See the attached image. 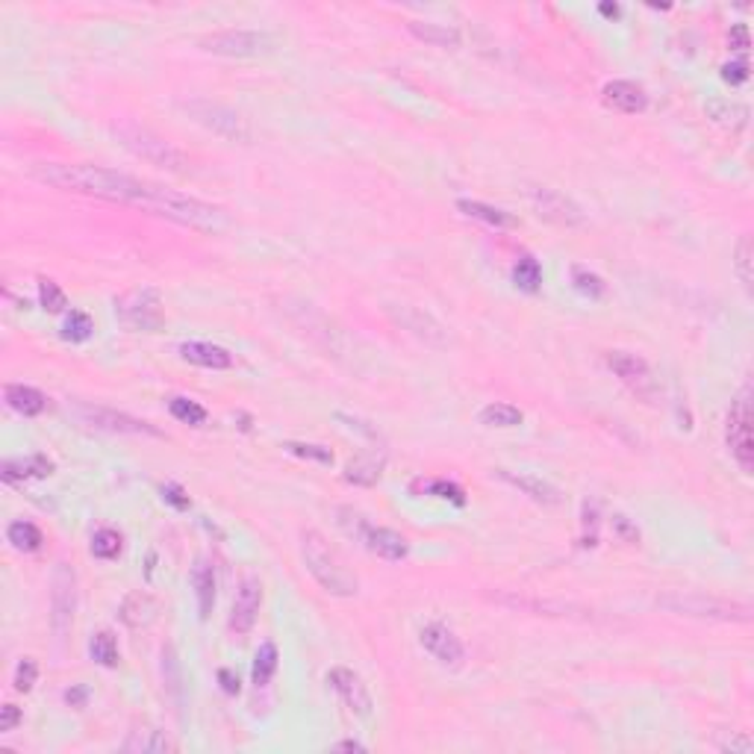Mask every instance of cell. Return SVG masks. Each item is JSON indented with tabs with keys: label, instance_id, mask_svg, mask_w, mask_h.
I'll return each mask as SVG.
<instances>
[{
	"label": "cell",
	"instance_id": "6da1fadb",
	"mask_svg": "<svg viewBox=\"0 0 754 754\" xmlns=\"http://www.w3.org/2000/svg\"><path fill=\"white\" fill-rule=\"evenodd\" d=\"M33 177L39 180V183L62 189V192L103 198V200H115V204H133V207H142V209H151L154 195L159 189L154 183H147V180L115 172V168L86 165V163H77V165L41 163V165L33 168Z\"/></svg>",
	"mask_w": 754,
	"mask_h": 754
},
{
	"label": "cell",
	"instance_id": "7a4b0ae2",
	"mask_svg": "<svg viewBox=\"0 0 754 754\" xmlns=\"http://www.w3.org/2000/svg\"><path fill=\"white\" fill-rule=\"evenodd\" d=\"M301 554L306 563V572L315 578L327 596L336 599H354L359 592V581L351 569H345V563L339 560L336 551L327 546V539L318 530H306L301 537Z\"/></svg>",
	"mask_w": 754,
	"mask_h": 754
},
{
	"label": "cell",
	"instance_id": "3957f363",
	"mask_svg": "<svg viewBox=\"0 0 754 754\" xmlns=\"http://www.w3.org/2000/svg\"><path fill=\"white\" fill-rule=\"evenodd\" d=\"M147 212H154V216H163L168 221H177V225L183 227H192V230H204V233H218L227 227V216L225 209L207 204V200H198V198H189V195H180L172 192V189H156L154 195V204Z\"/></svg>",
	"mask_w": 754,
	"mask_h": 754
},
{
	"label": "cell",
	"instance_id": "277c9868",
	"mask_svg": "<svg viewBox=\"0 0 754 754\" xmlns=\"http://www.w3.org/2000/svg\"><path fill=\"white\" fill-rule=\"evenodd\" d=\"M112 136L119 139L127 151L133 156L145 159V163L165 168V172H174V174H183L189 168V156L174 147L172 142H165L163 136H156L154 130H147L142 124H133V121H121L112 127Z\"/></svg>",
	"mask_w": 754,
	"mask_h": 754
},
{
	"label": "cell",
	"instance_id": "5b68a950",
	"mask_svg": "<svg viewBox=\"0 0 754 754\" xmlns=\"http://www.w3.org/2000/svg\"><path fill=\"white\" fill-rule=\"evenodd\" d=\"M657 608H663L675 616H689V619H716V622H749L751 619L749 604L705 596V592H681V590L663 592V596L657 599Z\"/></svg>",
	"mask_w": 754,
	"mask_h": 754
},
{
	"label": "cell",
	"instance_id": "8992f818",
	"mask_svg": "<svg viewBox=\"0 0 754 754\" xmlns=\"http://www.w3.org/2000/svg\"><path fill=\"white\" fill-rule=\"evenodd\" d=\"M115 318H119L127 331L154 333L165 324L163 295L154 286H136V289L115 298Z\"/></svg>",
	"mask_w": 754,
	"mask_h": 754
},
{
	"label": "cell",
	"instance_id": "52a82bcc",
	"mask_svg": "<svg viewBox=\"0 0 754 754\" xmlns=\"http://www.w3.org/2000/svg\"><path fill=\"white\" fill-rule=\"evenodd\" d=\"M180 110H183L192 121H198L200 127H207L209 133L221 136V139L239 142V145L251 142V127H248V121L242 119V115H239L236 110H230V106H225V103L207 101V98H192V101H183V103H180Z\"/></svg>",
	"mask_w": 754,
	"mask_h": 754
},
{
	"label": "cell",
	"instance_id": "ba28073f",
	"mask_svg": "<svg viewBox=\"0 0 754 754\" xmlns=\"http://www.w3.org/2000/svg\"><path fill=\"white\" fill-rule=\"evenodd\" d=\"M198 45L218 57H265L278 50V36L265 30H218L204 36Z\"/></svg>",
	"mask_w": 754,
	"mask_h": 754
},
{
	"label": "cell",
	"instance_id": "9c48e42d",
	"mask_svg": "<svg viewBox=\"0 0 754 754\" xmlns=\"http://www.w3.org/2000/svg\"><path fill=\"white\" fill-rule=\"evenodd\" d=\"M728 451L740 463V469L751 475L754 469V442H751V386L746 384L740 389V395L731 404L728 412Z\"/></svg>",
	"mask_w": 754,
	"mask_h": 754
},
{
	"label": "cell",
	"instance_id": "30bf717a",
	"mask_svg": "<svg viewBox=\"0 0 754 754\" xmlns=\"http://www.w3.org/2000/svg\"><path fill=\"white\" fill-rule=\"evenodd\" d=\"M604 359H608V368L613 375L645 404H654L661 398V384H657V377L652 375V368L643 357H636L631 351H608Z\"/></svg>",
	"mask_w": 754,
	"mask_h": 754
},
{
	"label": "cell",
	"instance_id": "8fae6325",
	"mask_svg": "<svg viewBox=\"0 0 754 754\" xmlns=\"http://www.w3.org/2000/svg\"><path fill=\"white\" fill-rule=\"evenodd\" d=\"M528 198L534 209L543 216L551 225H560V227H578L583 225V209L575 204L572 198H566L557 189H548V186H530L528 189Z\"/></svg>",
	"mask_w": 754,
	"mask_h": 754
},
{
	"label": "cell",
	"instance_id": "7c38bea8",
	"mask_svg": "<svg viewBox=\"0 0 754 754\" xmlns=\"http://www.w3.org/2000/svg\"><path fill=\"white\" fill-rule=\"evenodd\" d=\"M77 416L92 424V428L98 430H110V433H147V437H159V430L151 428L147 421L142 419H133L127 416V412L119 410H110V407H94V404H77Z\"/></svg>",
	"mask_w": 754,
	"mask_h": 754
},
{
	"label": "cell",
	"instance_id": "4fadbf2b",
	"mask_svg": "<svg viewBox=\"0 0 754 754\" xmlns=\"http://www.w3.org/2000/svg\"><path fill=\"white\" fill-rule=\"evenodd\" d=\"M327 684H331L339 698L345 702V707L351 710L354 716L359 719H368L371 716V710H375V702H371V693H368V687L363 684V678H359L357 672H351V669H345V666H336L327 672Z\"/></svg>",
	"mask_w": 754,
	"mask_h": 754
},
{
	"label": "cell",
	"instance_id": "5bb4252c",
	"mask_svg": "<svg viewBox=\"0 0 754 754\" xmlns=\"http://www.w3.org/2000/svg\"><path fill=\"white\" fill-rule=\"evenodd\" d=\"M50 608H53V628H57V634H66V628L74 619V608H77V578H74V572L66 563H59L57 572H53Z\"/></svg>",
	"mask_w": 754,
	"mask_h": 754
},
{
	"label": "cell",
	"instance_id": "9a60e30c",
	"mask_svg": "<svg viewBox=\"0 0 754 754\" xmlns=\"http://www.w3.org/2000/svg\"><path fill=\"white\" fill-rule=\"evenodd\" d=\"M389 313L395 315V322L404 327V331H410L416 339H421L424 345H433V348L448 345V333H445V327L430 313L419 310V306H407V304L389 306Z\"/></svg>",
	"mask_w": 754,
	"mask_h": 754
},
{
	"label": "cell",
	"instance_id": "2e32d148",
	"mask_svg": "<svg viewBox=\"0 0 754 754\" xmlns=\"http://www.w3.org/2000/svg\"><path fill=\"white\" fill-rule=\"evenodd\" d=\"M262 608V583L257 578H242L236 599H233V610H230V631L236 634H248L257 622V613Z\"/></svg>",
	"mask_w": 754,
	"mask_h": 754
},
{
	"label": "cell",
	"instance_id": "e0dca14e",
	"mask_svg": "<svg viewBox=\"0 0 754 754\" xmlns=\"http://www.w3.org/2000/svg\"><path fill=\"white\" fill-rule=\"evenodd\" d=\"M419 643H421L424 652L433 654L445 666H457L466 654L460 636H457L451 628H445V625H439V622L424 625V628L419 631Z\"/></svg>",
	"mask_w": 754,
	"mask_h": 754
},
{
	"label": "cell",
	"instance_id": "ac0fdd59",
	"mask_svg": "<svg viewBox=\"0 0 754 754\" xmlns=\"http://www.w3.org/2000/svg\"><path fill=\"white\" fill-rule=\"evenodd\" d=\"M601 98L604 103L610 106L616 112H625V115H636L643 112L645 106H649V94H645L643 86H636L631 80H613L608 86L601 89Z\"/></svg>",
	"mask_w": 754,
	"mask_h": 754
},
{
	"label": "cell",
	"instance_id": "d6986e66",
	"mask_svg": "<svg viewBox=\"0 0 754 754\" xmlns=\"http://www.w3.org/2000/svg\"><path fill=\"white\" fill-rule=\"evenodd\" d=\"M495 475L501 477L504 483L516 486V490L522 492V495L534 498L537 504H560V490H557V486H551L548 481H543V477L525 475V472L516 475V472H510V469H498Z\"/></svg>",
	"mask_w": 754,
	"mask_h": 754
},
{
	"label": "cell",
	"instance_id": "ffe728a7",
	"mask_svg": "<svg viewBox=\"0 0 754 754\" xmlns=\"http://www.w3.org/2000/svg\"><path fill=\"white\" fill-rule=\"evenodd\" d=\"M57 469V463L50 460L48 454H30L21 457V460H6L4 469H0V477L6 483H24L30 477H48Z\"/></svg>",
	"mask_w": 754,
	"mask_h": 754
},
{
	"label": "cell",
	"instance_id": "44dd1931",
	"mask_svg": "<svg viewBox=\"0 0 754 754\" xmlns=\"http://www.w3.org/2000/svg\"><path fill=\"white\" fill-rule=\"evenodd\" d=\"M363 543H366V548L371 551V554L392 560V563H398V560H404L410 554V543L392 528H368Z\"/></svg>",
	"mask_w": 754,
	"mask_h": 754
},
{
	"label": "cell",
	"instance_id": "7402d4cb",
	"mask_svg": "<svg viewBox=\"0 0 754 754\" xmlns=\"http://www.w3.org/2000/svg\"><path fill=\"white\" fill-rule=\"evenodd\" d=\"M180 357H183L186 363L200 366V368H212V371L233 368V354L227 351V348L212 345V342H183L180 345Z\"/></svg>",
	"mask_w": 754,
	"mask_h": 754
},
{
	"label": "cell",
	"instance_id": "603a6c76",
	"mask_svg": "<svg viewBox=\"0 0 754 754\" xmlns=\"http://www.w3.org/2000/svg\"><path fill=\"white\" fill-rule=\"evenodd\" d=\"M156 613H159V604L154 596H147V592H130V596L121 601V610H119L121 622L133 631L147 628V625L156 619Z\"/></svg>",
	"mask_w": 754,
	"mask_h": 754
},
{
	"label": "cell",
	"instance_id": "cb8c5ba5",
	"mask_svg": "<svg viewBox=\"0 0 754 754\" xmlns=\"http://www.w3.org/2000/svg\"><path fill=\"white\" fill-rule=\"evenodd\" d=\"M4 398H6V404H9V410H15L18 416H24V419L41 416V412L48 410V395H45V392H39L36 386L9 384V386L4 389Z\"/></svg>",
	"mask_w": 754,
	"mask_h": 754
},
{
	"label": "cell",
	"instance_id": "d4e9b609",
	"mask_svg": "<svg viewBox=\"0 0 754 754\" xmlns=\"http://www.w3.org/2000/svg\"><path fill=\"white\" fill-rule=\"evenodd\" d=\"M410 36H416L424 45L433 48H460V30L448 24H437V21H410L407 24Z\"/></svg>",
	"mask_w": 754,
	"mask_h": 754
},
{
	"label": "cell",
	"instance_id": "484cf974",
	"mask_svg": "<svg viewBox=\"0 0 754 754\" xmlns=\"http://www.w3.org/2000/svg\"><path fill=\"white\" fill-rule=\"evenodd\" d=\"M705 112L722 127H731V130H742L749 124V106L740 101H728V98H710L705 103Z\"/></svg>",
	"mask_w": 754,
	"mask_h": 754
},
{
	"label": "cell",
	"instance_id": "4316f807",
	"mask_svg": "<svg viewBox=\"0 0 754 754\" xmlns=\"http://www.w3.org/2000/svg\"><path fill=\"white\" fill-rule=\"evenodd\" d=\"M174 740L159 728H136L124 740V751H145V754H165L174 751Z\"/></svg>",
	"mask_w": 754,
	"mask_h": 754
},
{
	"label": "cell",
	"instance_id": "83f0119b",
	"mask_svg": "<svg viewBox=\"0 0 754 754\" xmlns=\"http://www.w3.org/2000/svg\"><path fill=\"white\" fill-rule=\"evenodd\" d=\"M192 587H195V596H198L200 619H209L212 608H216V572H212L209 563L198 560V566L192 569Z\"/></svg>",
	"mask_w": 754,
	"mask_h": 754
},
{
	"label": "cell",
	"instance_id": "f1b7e54d",
	"mask_svg": "<svg viewBox=\"0 0 754 754\" xmlns=\"http://www.w3.org/2000/svg\"><path fill=\"white\" fill-rule=\"evenodd\" d=\"M457 209H460L463 216L483 221V225H490V227H513V225H516V218L510 216V212L498 209V207H490V204H483V200L460 198V200H457Z\"/></svg>",
	"mask_w": 754,
	"mask_h": 754
},
{
	"label": "cell",
	"instance_id": "f546056e",
	"mask_svg": "<svg viewBox=\"0 0 754 754\" xmlns=\"http://www.w3.org/2000/svg\"><path fill=\"white\" fill-rule=\"evenodd\" d=\"M384 457L377 454H363L357 457L354 463H348L345 469V481L348 483H357V486H375L380 481V475H384Z\"/></svg>",
	"mask_w": 754,
	"mask_h": 754
},
{
	"label": "cell",
	"instance_id": "4dcf8cb0",
	"mask_svg": "<svg viewBox=\"0 0 754 754\" xmlns=\"http://www.w3.org/2000/svg\"><path fill=\"white\" fill-rule=\"evenodd\" d=\"M278 661H280L278 645H274V643H262L260 649H257V654H253V669H251L253 684H257V687L269 684L271 675L278 672Z\"/></svg>",
	"mask_w": 754,
	"mask_h": 754
},
{
	"label": "cell",
	"instance_id": "1f68e13d",
	"mask_svg": "<svg viewBox=\"0 0 754 754\" xmlns=\"http://www.w3.org/2000/svg\"><path fill=\"white\" fill-rule=\"evenodd\" d=\"M89 654H92V661L94 663H101L106 669H115L121 663V652H119V643H115V636L110 631H101V634H94L92 636V643H89Z\"/></svg>",
	"mask_w": 754,
	"mask_h": 754
},
{
	"label": "cell",
	"instance_id": "d6a6232c",
	"mask_svg": "<svg viewBox=\"0 0 754 754\" xmlns=\"http://www.w3.org/2000/svg\"><path fill=\"white\" fill-rule=\"evenodd\" d=\"M6 539L18 551H39L41 543H45L41 530L33 522H24V519H18V522H13V525L6 528Z\"/></svg>",
	"mask_w": 754,
	"mask_h": 754
},
{
	"label": "cell",
	"instance_id": "836d02e7",
	"mask_svg": "<svg viewBox=\"0 0 754 754\" xmlns=\"http://www.w3.org/2000/svg\"><path fill=\"white\" fill-rule=\"evenodd\" d=\"M481 421L490 424V428H519L525 421L522 410L513 407V404H486L481 410Z\"/></svg>",
	"mask_w": 754,
	"mask_h": 754
},
{
	"label": "cell",
	"instance_id": "e575fe53",
	"mask_svg": "<svg viewBox=\"0 0 754 754\" xmlns=\"http://www.w3.org/2000/svg\"><path fill=\"white\" fill-rule=\"evenodd\" d=\"M572 286H575L583 298H590V301H599V298H604V292H608V283H604L596 271L583 269V265H575V269H572Z\"/></svg>",
	"mask_w": 754,
	"mask_h": 754
},
{
	"label": "cell",
	"instance_id": "d590c367",
	"mask_svg": "<svg viewBox=\"0 0 754 754\" xmlns=\"http://www.w3.org/2000/svg\"><path fill=\"white\" fill-rule=\"evenodd\" d=\"M121 548H124V539L119 530H112V528H101V530H94V537H92V554L98 557V560H115L121 554Z\"/></svg>",
	"mask_w": 754,
	"mask_h": 754
},
{
	"label": "cell",
	"instance_id": "8d00e7d4",
	"mask_svg": "<svg viewBox=\"0 0 754 754\" xmlns=\"http://www.w3.org/2000/svg\"><path fill=\"white\" fill-rule=\"evenodd\" d=\"M94 331V322L89 318V313L83 310H71L66 315V322H62V339L66 342H86Z\"/></svg>",
	"mask_w": 754,
	"mask_h": 754
},
{
	"label": "cell",
	"instance_id": "74e56055",
	"mask_svg": "<svg viewBox=\"0 0 754 754\" xmlns=\"http://www.w3.org/2000/svg\"><path fill=\"white\" fill-rule=\"evenodd\" d=\"M513 283L525 292H537L539 283H543V269L534 257H522L513 265Z\"/></svg>",
	"mask_w": 754,
	"mask_h": 754
},
{
	"label": "cell",
	"instance_id": "f35d334b",
	"mask_svg": "<svg viewBox=\"0 0 754 754\" xmlns=\"http://www.w3.org/2000/svg\"><path fill=\"white\" fill-rule=\"evenodd\" d=\"M168 412L177 419V421H183V424H192V428H198V424H204L207 421V410L200 407L198 401L192 398H172L168 401Z\"/></svg>",
	"mask_w": 754,
	"mask_h": 754
},
{
	"label": "cell",
	"instance_id": "ab89813d",
	"mask_svg": "<svg viewBox=\"0 0 754 754\" xmlns=\"http://www.w3.org/2000/svg\"><path fill=\"white\" fill-rule=\"evenodd\" d=\"M39 304L45 306L48 313H53V315H59V313L68 310L66 292H62V286H59L57 280H50V278H41V280H39Z\"/></svg>",
	"mask_w": 754,
	"mask_h": 754
},
{
	"label": "cell",
	"instance_id": "60d3db41",
	"mask_svg": "<svg viewBox=\"0 0 754 754\" xmlns=\"http://www.w3.org/2000/svg\"><path fill=\"white\" fill-rule=\"evenodd\" d=\"M581 546L596 548L599 546V501H583V519H581Z\"/></svg>",
	"mask_w": 754,
	"mask_h": 754
},
{
	"label": "cell",
	"instance_id": "b9f144b4",
	"mask_svg": "<svg viewBox=\"0 0 754 754\" xmlns=\"http://www.w3.org/2000/svg\"><path fill=\"white\" fill-rule=\"evenodd\" d=\"M336 522H339V528L345 530L348 537H354V539H366V534H368V522H366V516L363 513H357L354 507H339L336 510Z\"/></svg>",
	"mask_w": 754,
	"mask_h": 754
},
{
	"label": "cell",
	"instance_id": "7bdbcfd3",
	"mask_svg": "<svg viewBox=\"0 0 754 754\" xmlns=\"http://www.w3.org/2000/svg\"><path fill=\"white\" fill-rule=\"evenodd\" d=\"M283 448L301 457V460H315L322 466H333V454L331 448H322V445H310V442H283Z\"/></svg>",
	"mask_w": 754,
	"mask_h": 754
},
{
	"label": "cell",
	"instance_id": "ee69618b",
	"mask_svg": "<svg viewBox=\"0 0 754 754\" xmlns=\"http://www.w3.org/2000/svg\"><path fill=\"white\" fill-rule=\"evenodd\" d=\"M734 269L740 274V283L751 289V236H742L734 251Z\"/></svg>",
	"mask_w": 754,
	"mask_h": 754
},
{
	"label": "cell",
	"instance_id": "f6af8a7d",
	"mask_svg": "<svg viewBox=\"0 0 754 754\" xmlns=\"http://www.w3.org/2000/svg\"><path fill=\"white\" fill-rule=\"evenodd\" d=\"M36 678H39V666L33 657H24V661H18L15 666V675H13V684L18 693H30V689L36 687Z\"/></svg>",
	"mask_w": 754,
	"mask_h": 754
},
{
	"label": "cell",
	"instance_id": "bcb514c9",
	"mask_svg": "<svg viewBox=\"0 0 754 754\" xmlns=\"http://www.w3.org/2000/svg\"><path fill=\"white\" fill-rule=\"evenodd\" d=\"M428 492L437 495V498H442V501H451V504H457V507L466 504V492H463L457 483H451V481H430V483H428Z\"/></svg>",
	"mask_w": 754,
	"mask_h": 754
},
{
	"label": "cell",
	"instance_id": "7dc6e473",
	"mask_svg": "<svg viewBox=\"0 0 754 754\" xmlns=\"http://www.w3.org/2000/svg\"><path fill=\"white\" fill-rule=\"evenodd\" d=\"M159 492H163V501H168L174 510H189V507H192V501H189V495H186V490L180 483H163V486H159Z\"/></svg>",
	"mask_w": 754,
	"mask_h": 754
},
{
	"label": "cell",
	"instance_id": "c3c4849f",
	"mask_svg": "<svg viewBox=\"0 0 754 754\" xmlns=\"http://www.w3.org/2000/svg\"><path fill=\"white\" fill-rule=\"evenodd\" d=\"M613 530H616V537L622 539V543H640V528H636L628 516H613Z\"/></svg>",
	"mask_w": 754,
	"mask_h": 754
},
{
	"label": "cell",
	"instance_id": "681fc988",
	"mask_svg": "<svg viewBox=\"0 0 754 754\" xmlns=\"http://www.w3.org/2000/svg\"><path fill=\"white\" fill-rule=\"evenodd\" d=\"M722 80L731 83V86H740V83L749 80V62L740 59V62H725L722 66Z\"/></svg>",
	"mask_w": 754,
	"mask_h": 754
},
{
	"label": "cell",
	"instance_id": "f907efd6",
	"mask_svg": "<svg viewBox=\"0 0 754 754\" xmlns=\"http://www.w3.org/2000/svg\"><path fill=\"white\" fill-rule=\"evenodd\" d=\"M18 725H21V707H15V705L0 707V734H9V731Z\"/></svg>",
	"mask_w": 754,
	"mask_h": 754
},
{
	"label": "cell",
	"instance_id": "816d5d0a",
	"mask_svg": "<svg viewBox=\"0 0 754 754\" xmlns=\"http://www.w3.org/2000/svg\"><path fill=\"white\" fill-rule=\"evenodd\" d=\"M719 749L722 751H740V754H751L754 751V742L746 737V734H734L731 740H725V742H719Z\"/></svg>",
	"mask_w": 754,
	"mask_h": 754
},
{
	"label": "cell",
	"instance_id": "f5cc1de1",
	"mask_svg": "<svg viewBox=\"0 0 754 754\" xmlns=\"http://www.w3.org/2000/svg\"><path fill=\"white\" fill-rule=\"evenodd\" d=\"M728 45L734 50H749V27L746 24H734L728 33Z\"/></svg>",
	"mask_w": 754,
	"mask_h": 754
},
{
	"label": "cell",
	"instance_id": "db71d44e",
	"mask_svg": "<svg viewBox=\"0 0 754 754\" xmlns=\"http://www.w3.org/2000/svg\"><path fill=\"white\" fill-rule=\"evenodd\" d=\"M66 702H68L71 707H77V710H80V707H86V702H89V689H86V687H80V684H77V687H71L68 693H66Z\"/></svg>",
	"mask_w": 754,
	"mask_h": 754
},
{
	"label": "cell",
	"instance_id": "11a10c76",
	"mask_svg": "<svg viewBox=\"0 0 754 754\" xmlns=\"http://www.w3.org/2000/svg\"><path fill=\"white\" fill-rule=\"evenodd\" d=\"M218 681H221V689H225L227 696H236L239 693V678L230 672V669H221L218 672Z\"/></svg>",
	"mask_w": 754,
	"mask_h": 754
},
{
	"label": "cell",
	"instance_id": "9f6ffc18",
	"mask_svg": "<svg viewBox=\"0 0 754 754\" xmlns=\"http://www.w3.org/2000/svg\"><path fill=\"white\" fill-rule=\"evenodd\" d=\"M336 751H366L363 742H357V740H345V742H336L333 746Z\"/></svg>",
	"mask_w": 754,
	"mask_h": 754
},
{
	"label": "cell",
	"instance_id": "6f0895ef",
	"mask_svg": "<svg viewBox=\"0 0 754 754\" xmlns=\"http://www.w3.org/2000/svg\"><path fill=\"white\" fill-rule=\"evenodd\" d=\"M599 13H601V15H608V18H619L622 9L616 6V4H601V6H599Z\"/></svg>",
	"mask_w": 754,
	"mask_h": 754
}]
</instances>
